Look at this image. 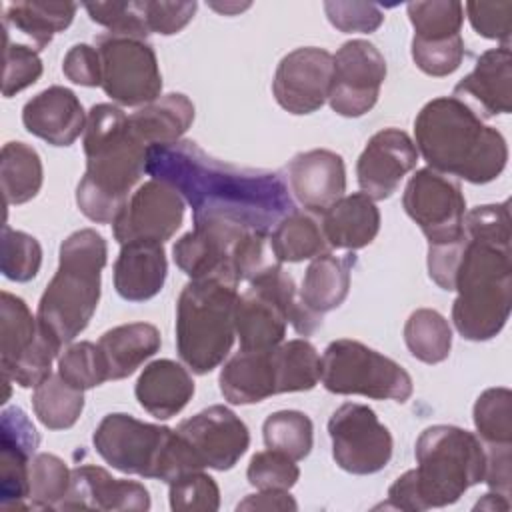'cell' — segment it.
Instances as JSON below:
<instances>
[{
    "instance_id": "6da1fadb",
    "label": "cell",
    "mask_w": 512,
    "mask_h": 512,
    "mask_svg": "<svg viewBox=\"0 0 512 512\" xmlns=\"http://www.w3.org/2000/svg\"><path fill=\"white\" fill-rule=\"evenodd\" d=\"M146 172L170 184L192 206L194 226L224 224L270 232L294 210V200L278 172L226 164L192 140L150 146Z\"/></svg>"
},
{
    "instance_id": "7a4b0ae2",
    "label": "cell",
    "mask_w": 512,
    "mask_h": 512,
    "mask_svg": "<svg viewBox=\"0 0 512 512\" xmlns=\"http://www.w3.org/2000/svg\"><path fill=\"white\" fill-rule=\"evenodd\" d=\"M148 146L114 104H94L84 128L86 172L76 186L80 212L98 224L114 222L146 170Z\"/></svg>"
},
{
    "instance_id": "3957f363",
    "label": "cell",
    "mask_w": 512,
    "mask_h": 512,
    "mask_svg": "<svg viewBox=\"0 0 512 512\" xmlns=\"http://www.w3.org/2000/svg\"><path fill=\"white\" fill-rule=\"evenodd\" d=\"M414 138L428 168L472 184L496 180L508 162L504 136L456 96L424 104L414 120Z\"/></svg>"
},
{
    "instance_id": "277c9868",
    "label": "cell",
    "mask_w": 512,
    "mask_h": 512,
    "mask_svg": "<svg viewBox=\"0 0 512 512\" xmlns=\"http://www.w3.org/2000/svg\"><path fill=\"white\" fill-rule=\"evenodd\" d=\"M108 246L92 228L72 232L60 244L58 270L38 302V326L60 352L92 320L100 300V276Z\"/></svg>"
},
{
    "instance_id": "5b68a950",
    "label": "cell",
    "mask_w": 512,
    "mask_h": 512,
    "mask_svg": "<svg viewBox=\"0 0 512 512\" xmlns=\"http://www.w3.org/2000/svg\"><path fill=\"white\" fill-rule=\"evenodd\" d=\"M452 322L458 334L484 342L500 334L512 306V252L510 244L470 238L462 248L454 274Z\"/></svg>"
},
{
    "instance_id": "8992f818",
    "label": "cell",
    "mask_w": 512,
    "mask_h": 512,
    "mask_svg": "<svg viewBox=\"0 0 512 512\" xmlns=\"http://www.w3.org/2000/svg\"><path fill=\"white\" fill-rule=\"evenodd\" d=\"M238 284L224 278L190 280L176 304V348L196 374H208L228 356L236 326Z\"/></svg>"
},
{
    "instance_id": "52a82bcc",
    "label": "cell",
    "mask_w": 512,
    "mask_h": 512,
    "mask_svg": "<svg viewBox=\"0 0 512 512\" xmlns=\"http://www.w3.org/2000/svg\"><path fill=\"white\" fill-rule=\"evenodd\" d=\"M416 462L410 470L416 512L454 504L470 486L484 482L486 452L472 432L436 424L416 440Z\"/></svg>"
},
{
    "instance_id": "ba28073f",
    "label": "cell",
    "mask_w": 512,
    "mask_h": 512,
    "mask_svg": "<svg viewBox=\"0 0 512 512\" xmlns=\"http://www.w3.org/2000/svg\"><path fill=\"white\" fill-rule=\"evenodd\" d=\"M92 442L102 460L124 474L170 484L186 472L200 470L176 430L142 422L124 412L104 416Z\"/></svg>"
},
{
    "instance_id": "9c48e42d",
    "label": "cell",
    "mask_w": 512,
    "mask_h": 512,
    "mask_svg": "<svg viewBox=\"0 0 512 512\" xmlns=\"http://www.w3.org/2000/svg\"><path fill=\"white\" fill-rule=\"evenodd\" d=\"M310 336L322 324V316L308 310L300 300L294 278L272 262L248 280V288L238 294L234 310L240 350H268L282 342L286 326Z\"/></svg>"
},
{
    "instance_id": "30bf717a",
    "label": "cell",
    "mask_w": 512,
    "mask_h": 512,
    "mask_svg": "<svg viewBox=\"0 0 512 512\" xmlns=\"http://www.w3.org/2000/svg\"><path fill=\"white\" fill-rule=\"evenodd\" d=\"M320 380L332 394H360L374 400L406 402L414 390L410 374L398 362L350 338L326 346Z\"/></svg>"
},
{
    "instance_id": "8fae6325",
    "label": "cell",
    "mask_w": 512,
    "mask_h": 512,
    "mask_svg": "<svg viewBox=\"0 0 512 512\" xmlns=\"http://www.w3.org/2000/svg\"><path fill=\"white\" fill-rule=\"evenodd\" d=\"M56 356V346L42 334L28 304L4 290L0 294L2 376L22 388H36L52 374Z\"/></svg>"
},
{
    "instance_id": "7c38bea8",
    "label": "cell",
    "mask_w": 512,
    "mask_h": 512,
    "mask_svg": "<svg viewBox=\"0 0 512 512\" xmlns=\"http://www.w3.org/2000/svg\"><path fill=\"white\" fill-rule=\"evenodd\" d=\"M96 50L102 62V90L122 106H146L160 98L162 74L152 46L144 38L100 34Z\"/></svg>"
},
{
    "instance_id": "4fadbf2b",
    "label": "cell",
    "mask_w": 512,
    "mask_h": 512,
    "mask_svg": "<svg viewBox=\"0 0 512 512\" xmlns=\"http://www.w3.org/2000/svg\"><path fill=\"white\" fill-rule=\"evenodd\" d=\"M334 462L358 476L380 472L392 458V434L372 408L346 402L328 420Z\"/></svg>"
},
{
    "instance_id": "5bb4252c",
    "label": "cell",
    "mask_w": 512,
    "mask_h": 512,
    "mask_svg": "<svg viewBox=\"0 0 512 512\" xmlns=\"http://www.w3.org/2000/svg\"><path fill=\"white\" fill-rule=\"evenodd\" d=\"M402 206L428 244H446L464 236L466 200L460 184L448 174L432 168L418 170L404 188Z\"/></svg>"
},
{
    "instance_id": "9a60e30c",
    "label": "cell",
    "mask_w": 512,
    "mask_h": 512,
    "mask_svg": "<svg viewBox=\"0 0 512 512\" xmlns=\"http://www.w3.org/2000/svg\"><path fill=\"white\" fill-rule=\"evenodd\" d=\"M332 58L330 108L346 118H358L372 110L386 78L382 52L368 40H348Z\"/></svg>"
},
{
    "instance_id": "2e32d148",
    "label": "cell",
    "mask_w": 512,
    "mask_h": 512,
    "mask_svg": "<svg viewBox=\"0 0 512 512\" xmlns=\"http://www.w3.org/2000/svg\"><path fill=\"white\" fill-rule=\"evenodd\" d=\"M176 434L200 470H230L250 444L246 424L222 404H214L184 420L176 428Z\"/></svg>"
},
{
    "instance_id": "e0dca14e",
    "label": "cell",
    "mask_w": 512,
    "mask_h": 512,
    "mask_svg": "<svg viewBox=\"0 0 512 512\" xmlns=\"http://www.w3.org/2000/svg\"><path fill=\"white\" fill-rule=\"evenodd\" d=\"M184 220V198L162 180L144 182L112 222L114 238L120 244L134 240L166 242Z\"/></svg>"
},
{
    "instance_id": "ac0fdd59",
    "label": "cell",
    "mask_w": 512,
    "mask_h": 512,
    "mask_svg": "<svg viewBox=\"0 0 512 512\" xmlns=\"http://www.w3.org/2000/svg\"><path fill=\"white\" fill-rule=\"evenodd\" d=\"M334 58L328 50L306 46L288 52L272 80L276 102L290 114H312L328 100Z\"/></svg>"
},
{
    "instance_id": "d6986e66",
    "label": "cell",
    "mask_w": 512,
    "mask_h": 512,
    "mask_svg": "<svg viewBox=\"0 0 512 512\" xmlns=\"http://www.w3.org/2000/svg\"><path fill=\"white\" fill-rule=\"evenodd\" d=\"M0 508L28 510L30 494V462L36 456L40 436L28 414L10 406L2 410L0 420Z\"/></svg>"
},
{
    "instance_id": "ffe728a7",
    "label": "cell",
    "mask_w": 512,
    "mask_h": 512,
    "mask_svg": "<svg viewBox=\"0 0 512 512\" xmlns=\"http://www.w3.org/2000/svg\"><path fill=\"white\" fill-rule=\"evenodd\" d=\"M418 150L412 138L398 128H384L376 132L364 146L356 176L362 192L372 200L390 198L402 178L416 168Z\"/></svg>"
},
{
    "instance_id": "44dd1931",
    "label": "cell",
    "mask_w": 512,
    "mask_h": 512,
    "mask_svg": "<svg viewBox=\"0 0 512 512\" xmlns=\"http://www.w3.org/2000/svg\"><path fill=\"white\" fill-rule=\"evenodd\" d=\"M254 230H242L224 224H200L176 240L172 254L176 266L196 278H224L238 282L232 268V254L236 242ZM258 232V230H256Z\"/></svg>"
},
{
    "instance_id": "7402d4cb",
    "label": "cell",
    "mask_w": 512,
    "mask_h": 512,
    "mask_svg": "<svg viewBox=\"0 0 512 512\" xmlns=\"http://www.w3.org/2000/svg\"><path fill=\"white\" fill-rule=\"evenodd\" d=\"M150 508L148 490L134 480L112 478L104 468L84 464L72 470L70 490L58 510H118L142 512Z\"/></svg>"
},
{
    "instance_id": "603a6c76",
    "label": "cell",
    "mask_w": 512,
    "mask_h": 512,
    "mask_svg": "<svg viewBox=\"0 0 512 512\" xmlns=\"http://www.w3.org/2000/svg\"><path fill=\"white\" fill-rule=\"evenodd\" d=\"M288 182L304 208L326 212L346 192L344 160L324 148L300 152L288 162Z\"/></svg>"
},
{
    "instance_id": "cb8c5ba5",
    "label": "cell",
    "mask_w": 512,
    "mask_h": 512,
    "mask_svg": "<svg viewBox=\"0 0 512 512\" xmlns=\"http://www.w3.org/2000/svg\"><path fill=\"white\" fill-rule=\"evenodd\" d=\"M88 116L78 96L64 86H50L22 108L26 130L52 146H70L84 132Z\"/></svg>"
},
{
    "instance_id": "d4e9b609",
    "label": "cell",
    "mask_w": 512,
    "mask_h": 512,
    "mask_svg": "<svg viewBox=\"0 0 512 512\" xmlns=\"http://www.w3.org/2000/svg\"><path fill=\"white\" fill-rule=\"evenodd\" d=\"M456 98L472 100L484 116L508 114L512 110V54L508 46L486 50L474 70L456 86Z\"/></svg>"
},
{
    "instance_id": "484cf974",
    "label": "cell",
    "mask_w": 512,
    "mask_h": 512,
    "mask_svg": "<svg viewBox=\"0 0 512 512\" xmlns=\"http://www.w3.org/2000/svg\"><path fill=\"white\" fill-rule=\"evenodd\" d=\"M166 272L162 242H126L114 262V288L124 300L144 302L162 290Z\"/></svg>"
},
{
    "instance_id": "4316f807",
    "label": "cell",
    "mask_w": 512,
    "mask_h": 512,
    "mask_svg": "<svg viewBox=\"0 0 512 512\" xmlns=\"http://www.w3.org/2000/svg\"><path fill=\"white\" fill-rule=\"evenodd\" d=\"M138 404L154 418L176 416L194 394V380L188 370L168 358L150 362L138 376L134 388Z\"/></svg>"
},
{
    "instance_id": "83f0119b",
    "label": "cell",
    "mask_w": 512,
    "mask_h": 512,
    "mask_svg": "<svg viewBox=\"0 0 512 512\" xmlns=\"http://www.w3.org/2000/svg\"><path fill=\"white\" fill-rule=\"evenodd\" d=\"M320 226L328 246L358 250L376 238L380 230V212L370 196L356 192L342 196L322 212Z\"/></svg>"
},
{
    "instance_id": "f1b7e54d",
    "label": "cell",
    "mask_w": 512,
    "mask_h": 512,
    "mask_svg": "<svg viewBox=\"0 0 512 512\" xmlns=\"http://www.w3.org/2000/svg\"><path fill=\"white\" fill-rule=\"evenodd\" d=\"M218 384L230 404H256L276 394L272 348L238 350L220 370Z\"/></svg>"
},
{
    "instance_id": "f546056e",
    "label": "cell",
    "mask_w": 512,
    "mask_h": 512,
    "mask_svg": "<svg viewBox=\"0 0 512 512\" xmlns=\"http://www.w3.org/2000/svg\"><path fill=\"white\" fill-rule=\"evenodd\" d=\"M160 342L158 328L148 322L120 324L104 332L98 346L108 366V380H122L134 374L144 360L160 350Z\"/></svg>"
},
{
    "instance_id": "4dcf8cb0",
    "label": "cell",
    "mask_w": 512,
    "mask_h": 512,
    "mask_svg": "<svg viewBox=\"0 0 512 512\" xmlns=\"http://www.w3.org/2000/svg\"><path fill=\"white\" fill-rule=\"evenodd\" d=\"M192 120L194 104L188 96L178 92L164 94L128 116L130 128L148 148L178 142L190 128Z\"/></svg>"
},
{
    "instance_id": "1f68e13d",
    "label": "cell",
    "mask_w": 512,
    "mask_h": 512,
    "mask_svg": "<svg viewBox=\"0 0 512 512\" xmlns=\"http://www.w3.org/2000/svg\"><path fill=\"white\" fill-rule=\"evenodd\" d=\"M354 262V254L338 258L330 252H322L314 256V260L306 268L302 288L298 292L304 306L320 316L338 308L348 296L350 270Z\"/></svg>"
},
{
    "instance_id": "d6a6232c",
    "label": "cell",
    "mask_w": 512,
    "mask_h": 512,
    "mask_svg": "<svg viewBox=\"0 0 512 512\" xmlns=\"http://www.w3.org/2000/svg\"><path fill=\"white\" fill-rule=\"evenodd\" d=\"M76 8L74 2H8L2 20L4 28L14 26L36 44V50H42L56 32L70 26Z\"/></svg>"
},
{
    "instance_id": "836d02e7",
    "label": "cell",
    "mask_w": 512,
    "mask_h": 512,
    "mask_svg": "<svg viewBox=\"0 0 512 512\" xmlns=\"http://www.w3.org/2000/svg\"><path fill=\"white\" fill-rule=\"evenodd\" d=\"M322 226L308 212L292 210L270 234V250L276 262H302L326 252Z\"/></svg>"
},
{
    "instance_id": "e575fe53",
    "label": "cell",
    "mask_w": 512,
    "mask_h": 512,
    "mask_svg": "<svg viewBox=\"0 0 512 512\" xmlns=\"http://www.w3.org/2000/svg\"><path fill=\"white\" fill-rule=\"evenodd\" d=\"M42 160L38 152L24 142H8L0 156V180L6 206L32 200L42 186Z\"/></svg>"
},
{
    "instance_id": "d590c367",
    "label": "cell",
    "mask_w": 512,
    "mask_h": 512,
    "mask_svg": "<svg viewBox=\"0 0 512 512\" xmlns=\"http://www.w3.org/2000/svg\"><path fill=\"white\" fill-rule=\"evenodd\" d=\"M276 394L312 390L320 380V356L316 348L304 340H288L272 348Z\"/></svg>"
},
{
    "instance_id": "8d00e7d4",
    "label": "cell",
    "mask_w": 512,
    "mask_h": 512,
    "mask_svg": "<svg viewBox=\"0 0 512 512\" xmlns=\"http://www.w3.org/2000/svg\"><path fill=\"white\" fill-rule=\"evenodd\" d=\"M32 408L46 428H72L84 408V390L70 386L60 374H50L34 388Z\"/></svg>"
},
{
    "instance_id": "74e56055",
    "label": "cell",
    "mask_w": 512,
    "mask_h": 512,
    "mask_svg": "<svg viewBox=\"0 0 512 512\" xmlns=\"http://www.w3.org/2000/svg\"><path fill=\"white\" fill-rule=\"evenodd\" d=\"M404 342L414 358L424 364L444 362L452 348V330L448 320L432 310H414L404 324Z\"/></svg>"
},
{
    "instance_id": "f35d334b",
    "label": "cell",
    "mask_w": 512,
    "mask_h": 512,
    "mask_svg": "<svg viewBox=\"0 0 512 512\" xmlns=\"http://www.w3.org/2000/svg\"><path fill=\"white\" fill-rule=\"evenodd\" d=\"M312 420L300 410H280L270 414L262 424L264 444L290 456L294 462L310 454L314 442Z\"/></svg>"
},
{
    "instance_id": "ab89813d",
    "label": "cell",
    "mask_w": 512,
    "mask_h": 512,
    "mask_svg": "<svg viewBox=\"0 0 512 512\" xmlns=\"http://www.w3.org/2000/svg\"><path fill=\"white\" fill-rule=\"evenodd\" d=\"M30 494L32 510H58L70 490L72 472L56 454L40 452L30 462Z\"/></svg>"
},
{
    "instance_id": "60d3db41",
    "label": "cell",
    "mask_w": 512,
    "mask_h": 512,
    "mask_svg": "<svg viewBox=\"0 0 512 512\" xmlns=\"http://www.w3.org/2000/svg\"><path fill=\"white\" fill-rule=\"evenodd\" d=\"M472 416L484 446H512V392L508 388L484 390Z\"/></svg>"
},
{
    "instance_id": "b9f144b4",
    "label": "cell",
    "mask_w": 512,
    "mask_h": 512,
    "mask_svg": "<svg viewBox=\"0 0 512 512\" xmlns=\"http://www.w3.org/2000/svg\"><path fill=\"white\" fill-rule=\"evenodd\" d=\"M406 10L414 26L416 40L438 42L460 36V28L464 22V4L458 0L410 2Z\"/></svg>"
},
{
    "instance_id": "7bdbcfd3",
    "label": "cell",
    "mask_w": 512,
    "mask_h": 512,
    "mask_svg": "<svg viewBox=\"0 0 512 512\" xmlns=\"http://www.w3.org/2000/svg\"><path fill=\"white\" fill-rule=\"evenodd\" d=\"M58 374L74 388L88 390L108 380V366L98 344H70L58 358Z\"/></svg>"
},
{
    "instance_id": "ee69618b",
    "label": "cell",
    "mask_w": 512,
    "mask_h": 512,
    "mask_svg": "<svg viewBox=\"0 0 512 512\" xmlns=\"http://www.w3.org/2000/svg\"><path fill=\"white\" fill-rule=\"evenodd\" d=\"M40 264L42 248L38 240L22 230H14L8 224H4L0 256L2 274L14 282H28L38 274Z\"/></svg>"
},
{
    "instance_id": "f6af8a7d",
    "label": "cell",
    "mask_w": 512,
    "mask_h": 512,
    "mask_svg": "<svg viewBox=\"0 0 512 512\" xmlns=\"http://www.w3.org/2000/svg\"><path fill=\"white\" fill-rule=\"evenodd\" d=\"M170 508L174 512H214L220 506V490L212 476L192 470L170 482Z\"/></svg>"
},
{
    "instance_id": "bcb514c9",
    "label": "cell",
    "mask_w": 512,
    "mask_h": 512,
    "mask_svg": "<svg viewBox=\"0 0 512 512\" xmlns=\"http://www.w3.org/2000/svg\"><path fill=\"white\" fill-rule=\"evenodd\" d=\"M246 478L256 490H290L298 482L300 470L290 456L268 448L250 458Z\"/></svg>"
},
{
    "instance_id": "7dc6e473",
    "label": "cell",
    "mask_w": 512,
    "mask_h": 512,
    "mask_svg": "<svg viewBox=\"0 0 512 512\" xmlns=\"http://www.w3.org/2000/svg\"><path fill=\"white\" fill-rule=\"evenodd\" d=\"M84 8L90 20L108 28L110 34L134 38H146L150 34L142 2H88Z\"/></svg>"
},
{
    "instance_id": "c3c4849f",
    "label": "cell",
    "mask_w": 512,
    "mask_h": 512,
    "mask_svg": "<svg viewBox=\"0 0 512 512\" xmlns=\"http://www.w3.org/2000/svg\"><path fill=\"white\" fill-rule=\"evenodd\" d=\"M464 58V40L454 36L438 42H424L412 38V60L428 76H448L458 70Z\"/></svg>"
},
{
    "instance_id": "681fc988",
    "label": "cell",
    "mask_w": 512,
    "mask_h": 512,
    "mask_svg": "<svg viewBox=\"0 0 512 512\" xmlns=\"http://www.w3.org/2000/svg\"><path fill=\"white\" fill-rule=\"evenodd\" d=\"M4 80L2 96L10 98L16 92L32 86L42 74V60L36 48L24 44H12L6 36V56H4Z\"/></svg>"
},
{
    "instance_id": "f907efd6",
    "label": "cell",
    "mask_w": 512,
    "mask_h": 512,
    "mask_svg": "<svg viewBox=\"0 0 512 512\" xmlns=\"http://www.w3.org/2000/svg\"><path fill=\"white\" fill-rule=\"evenodd\" d=\"M466 12L472 28L490 40L510 44L512 34V2H466Z\"/></svg>"
},
{
    "instance_id": "816d5d0a",
    "label": "cell",
    "mask_w": 512,
    "mask_h": 512,
    "mask_svg": "<svg viewBox=\"0 0 512 512\" xmlns=\"http://www.w3.org/2000/svg\"><path fill=\"white\" fill-rule=\"evenodd\" d=\"M464 232L470 238L510 244L508 200L500 204L476 206L464 214Z\"/></svg>"
},
{
    "instance_id": "f5cc1de1",
    "label": "cell",
    "mask_w": 512,
    "mask_h": 512,
    "mask_svg": "<svg viewBox=\"0 0 512 512\" xmlns=\"http://www.w3.org/2000/svg\"><path fill=\"white\" fill-rule=\"evenodd\" d=\"M324 12L340 32H374L384 22L380 6L372 2H324Z\"/></svg>"
},
{
    "instance_id": "db71d44e",
    "label": "cell",
    "mask_w": 512,
    "mask_h": 512,
    "mask_svg": "<svg viewBox=\"0 0 512 512\" xmlns=\"http://www.w3.org/2000/svg\"><path fill=\"white\" fill-rule=\"evenodd\" d=\"M144 20L148 32L170 36L180 32L198 8L196 2H152L144 0Z\"/></svg>"
},
{
    "instance_id": "11a10c76",
    "label": "cell",
    "mask_w": 512,
    "mask_h": 512,
    "mask_svg": "<svg viewBox=\"0 0 512 512\" xmlns=\"http://www.w3.org/2000/svg\"><path fill=\"white\" fill-rule=\"evenodd\" d=\"M64 76L80 86H100L102 62L100 54L90 44H74L62 60Z\"/></svg>"
},
{
    "instance_id": "9f6ffc18",
    "label": "cell",
    "mask_w": 512,
    "mask_h": 512,
    "mask_svg": "<svg viewBox=\"0 0 512 512\" xmlns=\"http://www.w3.org/2000/svg\"><path fill=\"white\" fill-rule=\"evenodd\" d=\"M296 500L288 490H260L238 502L236 510H296Z\"/></svg>"
},
{
    "instance_id": "6f0895ef",
    "label": "cell",
    "mask_w": 512,
    "mask_h": 512,
    "mask_svg": "<svg viewBox=\"0 0 512 512\" xmlns=\"http://www.w3.org/2000/svg\"><path fill=\"white\" fill-rule=\"evenodd\" d=\"M474 508L476 510H508L510 504H508V496L490 492V494H484V498Z\"/></svg>"
},
{
    "instance_id": "680465c9",
    "label": "cell",
    "mask_w": 512,
    "mask_h": 512,
    "mask_svg": "<svg viewBox=\"0 0 512 512\" xmlns=\"http://www.w3.org/2000/svg\"><path fill=\"white\" fill-rule=\"evenodd\" d=\"M214 10L218 12H224V14H232V12H238V10H244L248 8L250 4H210Z\"/></svg>"
}]
</instances>
